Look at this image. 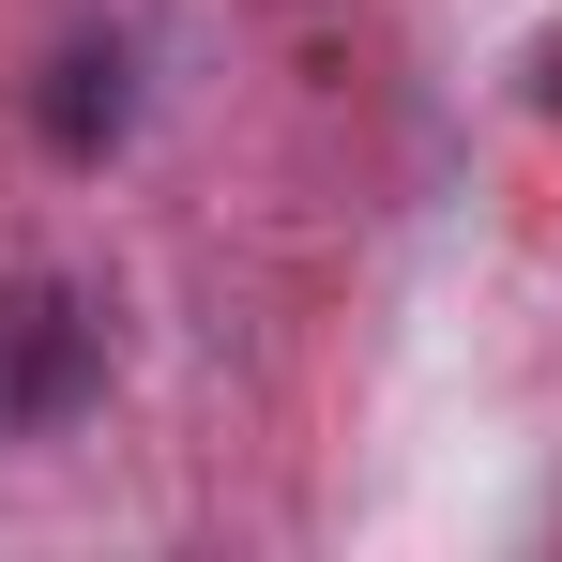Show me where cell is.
<instances>
[{
	"mask_svg": "<svg viewBox=\"0 0 562 562\" xmlns=\"http://www.w3.org/2000/svg\"><path fill=\"white\" fill-rule=\"evenodd\" d=\"M92 395H106V304L77 274H15L0 289V426L46 441V426H77Z\"/></svg>",
	"mask_w": 562,
	"mask_h": 562,
	"instance_id": "1",
	"label": "cell"
},
{
	"mask_svg": "<svg viewBox=\"0 0 562 562\" xmlns=\"http://www.w3.org/2000/svg\"><path fill=\"white\" fill-rule=\"evenodd\" d=\"M122 122H137V46H122V31H61L46 77H31V137H46L61 168H106Z\"/></svg>",
	"mask_w": 562,
	"mask_h": 562,
	"instance_id": "2",
	"label": "cell"
}]
</instances>
